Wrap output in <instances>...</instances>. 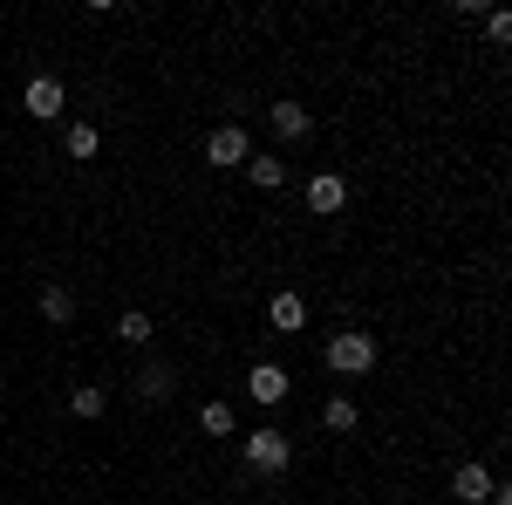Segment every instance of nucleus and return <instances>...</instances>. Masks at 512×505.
Segmentation results:
<instances>
[{"instance_id":"f257e3e1","label":"nucleus","mask_w":512,"mask_h":505,"mask_svg":"<svg viewBox=\"0 0 512 505\" xmlns=\"http://www.w3.org/2000/svg\"><path fill=\"white\" fill-rule=\"evenodd\" d=\"M376 335H369V328H342V335H335V342H328V369H335V376H369V369H376Z\"/></svg>"},{"instance_id":"f03ea898","label":"nucleus","mask_w":512,"mask_h":505,"mask_svg":"<svg viewBox=\"0 0 512 505\" xmlns=\"http://www.w3.org/2000/svg\"><path fill=\"white\" fill-rule=\"evenodd\" d=\"M287 465H294V444H287V430H253V437H246V471H260V478H280Z\"/></svg>"},{"instance_id":"7ed1b4c3","label":"nucleus","mask_w":512,"mask_h":505,"mask_svg":"<svg viewBox=\"0 0 512 505\" xmlns=\"http://www.w3.org/2000/svg\"><path fill=\"white\" fill-rule=\"evenodd\" d=\"M246 157H253V144H246V130H239V123H219V130L205 137V164H212V171H239Z\"/></svg>"},{"instance_id":"20e7f679","label":"nucleus","mask_w":512,"mask_h":505,"mask_svg":"<svg viewBox=\"0 0 512 505\" xmlns=\"http://www.w3.org/2000/svg\"><path fill=\"white\" fill-rule=\"evenodd\" d=\"M62 103H69V89H62V82H55V76H35V82H28V89H21V110H28V117H35V123L62 117Z\"/></svg>"},{"instance_id":"39448f33","label":"nucleus","mask_w":512,"mask_h":505,"mask_svg":"<svg viewBox=\"0 0 512 505\" xmlns=\"http://www.w3.org/2000/svg\"><path fill=\"white\" fill-rule=\"evenodd\" d=\"M349 205V185L335 178V171H321V178H308V212H321V219H335Z\"/></svg>"},{"instance_id":"423d86ee","label":"nucleus","mask_w":512,"mask_h":505,"mask_svg":"<svg viewBox=\"0 0 512 505\" xmlns=\"http://www.w3.org/2000/svg\"><path fill=\"white\" fill-rule=\"evenodd\" d=\"M267 321H274V335H301L308 328V301L301 294H274L267 301Z\"/></svg>"},{"instance_id":"0eeeda50","label":"nucleus","mask_w":512,"mask_h":505,"mask_svg":"<svg viewBox=\"0 0 512 505\" xmlns=\"http://www.w3.org/2000/svg\"><path fill=\"white\" fill-rule=\"evenodd\" d=\"M171 389H178V369H171V362H158V355H151V362H144V369H137V396H144V403H164V396H171Z\"/></svg>"},{"instance_id":"6e6552de","label":"nucleus","mask_w":512,"mask_h":505,"mask_svg":"<svg viewBox=\"0 0 512 505\" xmlns=\"http://www.w3.org/2000/svg\"><path fill=\"white\" fill-rule=\"evenodd\" d=\"M246 389H253V403H280L287 396V369L280 362H253L246 369Z\"/></svg>"},{"instance_id":"1a4fd4ad","label":"nucleus","mask_w":512,"mask_h":505,"mask_svg":"<svg viewBox=\"0 0 512 505\" xmlns=\"http://www.w3.org/2000/svg\"><path fill=\"white\" fill-rule=\"evenodd\" d=\"M41 321H48V328H69V321H76V294H69L62 280L41 287Z\"/></svg>"},{"instance_id":"9d476101","label":"nucleus","mask_w":512,"mask_h":505,"mask_svg":"<svg viewBox=\"0 0 512 505\" xmlns=\"http://www.w3.org/2000/svg\"><path fill=\"white\" fill-rule=\"evenodd\" d=\"M451 492H458L465 505H485V499H492V471H485V465H458V471H451Z\"/></svg>"},{"instance_id":"9b49d317","label":"nucleus","mask_w":512,"mask_h":505,"mask_svg":"<svg viewBox=\"0 0 512 505\" xmlns=\"http://www.w3.org/2000/svg\"><path fill=\"white\" fill-rule=\"evenodd\" d=\"M267 123H274V137H287V144H294V137H308V110H301L294 96H280L274 110H267Z\"/></svg>"},{"instance_id":"f8f14e48","label":"nucleus","mask_w":512,"mask_h":505,"mask_svg":"<svg viewBox=\"0 0 512 505\" xmlns=\"http://www.w3.org/2000/svg\"><path fill=\"white\" fill-rule=\"evenodd\" d=\"M321 424L335 430V437H349V430H355V424H362V410H355L349 396H328V403H321Z\"/></svg>"},{"instance_id":"ddd939ff","label":"nucleus","mask_w":512,"mask_h":505,"mask_svg":"<svg viewBox=\"0 0 512 505\" xmlns=\"http://www.w3.org/2000/svg\"><path fill=\"white\" fill-rule=\"evenodd\" d=\"M62 151H69V157H82V164H89V157L103 151V130H96V123H69V137H62Z\"/></svg>"},{"instance_id":"4468645a","label":"nucleus","mask_w":512,"mask_h":505,"mask_svg":"<svg viewBox=\"0 0 512 505\" xmlns=\"http://www.w3.org/2000/svg\"><path fill=\"white\" fill-rule=\"evenodd\" d=\"M69 410H76V417H103V410H110V389L103 383H76L69 389Z\"/></svg>"},{"instance_id":"2eb2a0df","label":"nucleus","mask_w":512,"mask_h":505,"mask_svg":"<svg viewBox=\"0 0 512 505\" xmlns=\"http://www.w3.org/2000/svg\"><path fill=\"white\" fill-rule=\"evenodd\" d=\"M117 342H130V349H151V314H144V308L117 314Z\"/></svg>"},{"instance_id":"dca6fc26","label":"nucleus","mask_w":512,"mask_h":505,"mask_svg":"<svg viewBox=\"0 0 512 505\" xmlns=\"http://www.w3.org/2000/svg\"><path fill=\"white\" fill-rule=\"evenodd\" d=\"M246 171H253L260 192H280V185H287V164H280V157H246Z\"/></svg>"},{"instance_id":"f3484780","label":"nucleus","mask_w":512,"mask_h":505,"mask_svg":"<svg viewBox=\"0 0 512 505\" xmlns=\"http://www.w3.org/2000/svg\"><path fill=\"white\" fill-rule=\"evenodd\" d=\"M198 424H205V437H233V403H205Z\"/></svg>"},{"instance_id":"a211bd4d","label":"nucleus","mask_w":512,"mask_h":505,"mask_svg":"<svg viewBox=\"0 0 512 505\" xmlns=\"http://www.w3.org/2000/svg\"><path fill=\"white\" fill-rule=\"evenodd\" d=\"M485 35H492V41H512V14H499V7H485Z\"/></svg>"},{"instance_id":"6ab92c4d","label":"nucleus","mask_w":512,"mask_h":505,"mask_svg":"<svg viewBox=\"0 0 512 505\" xmlns=\"http://www.w3.org/2000/svg\"><path fill=\"white\" fill-rule=\"evenodd\" d=\"M485 505H512V485H506V478H492V499H485Z\"/></svg>"}]
</instances>
